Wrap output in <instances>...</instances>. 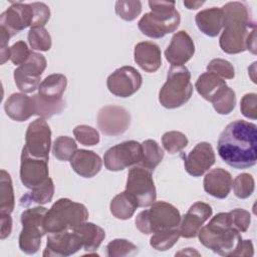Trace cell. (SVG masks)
I'll list each match as a JSON object with an SVG mask.
<instances>
[{
    "instance_id": "cell-1",
    "label": "cell",
    "mask_w": 257,
    "mask_h": 257,
    "mask_svg": "<svg viewBox=\"0 0 257 257\" xmlns=\"http://www.w3.org/2000/svg\"><path fill=\"white\" fill-rule=\"evenodd\" d=\"M217 150L220 158L238 170L253 167L257 161V126L253 122L236 119L220 134Z\"/></svg>"
},
{
    "instance_id": "cell-2",
    "label": "cell",
    "mask_w": 257,
    "mask_h": 257,
    "mask_svg": "<svg viewBox=\"0 0 257 257\" xmlns=\"http://www.w3.org/2000/svg\"><path fill=\"white\" fill-rule=\"evenodd\" d=\"M223 31L219 39L221 49L228 54L247 50V39L256 30L248 7L238 1L228 2L222 8Z\"/></svg>"
},
{
    "instance_id": "cell-3",
    "label": "cell",
    "mask_w": 257,
    "mask_h": 257,
    "mask_svg": "<svg viewBox=\"0 0 257 257\" xmlns=\"http://www.w3.org/2000/svg\"><path fill=\"white\" fill-rule=\"evenodd\" d=\"M199 241L206 248L221 256H232L242 240L240 232L232 225L229 212L214 216L198 233Z\"/></svg>"
},
{
    "instance_id": "cell-4",
    "label": "cell",
    "mask_w": 257,
    "mask_h": 257,
    "mask_svg": "<svg viewBox=\"0 0 257 257\" xmlns=\"http://www.w3.org/2000/svg\"><path fill=\"white\" fill-rule=\"evenodd\" d=\"M87 218L88 211L83 204L61 198L47 210L44 228L46 233L69 231L85 222Z\"/></svg>"
},
{
    "instance_id": "cell-5",
    "label": "cell",
    "mask_w": 257,
    "mask_h": 257,
    "mask_svg": "<svg viewBox=\"0 0 257 257\" xmlns=\"http://www.w3.org/2000/svg\"><path fill=\"white\" fill-rule=\"evenodd\" d=\"M193 94L191 73L184 66H171L165 84L159 92L160 103L169 109L178 108L184 105Z\"/></svg>"
},
{
    "instance_id": "cell-6",
    "label": "cell",
    "mask_w": 257,
    "mask_h": 257,
    "mask_svg": "<svg viewBox=\"0 0 257 257\" xmlns=\"http://www.w3.org/2000/svg\"><path fill=\"white\" fill-rule=\"evenodd\" d=\"M179 210L164 201L154 202L149 209L138 214L135 223L138 230L146 235L178 228L181 223Z\"/></svg>"
},
{
    "instance_id": "cell-7",
    "label": "cell",
    "mask_w": 257,
    "mask_h": 257,
    "mask_svg": "<svg viewBox=\"0 0 257 257\" xmlns=\"http://www.w3.org/2000/svg\"><path fill=\"white\" fill-rule=\"evenodd\" d=\"M47 209L41 206L26 209L22 212L20 220L22 230L19 235V248L22 252L35 254L41 245V238L45 235L44 219Z\"/></svg>"
},
{
    "instance_id": "cell-8",
    "label": "cell",
    "mask_w": 257,
    "mask_h": 257,
    "mask_svg": "<svg viewBox=\"0 0 257 257\" xmlns=\"http://www.w3.org/2000/svg\"><path fill=\"white\" fill-rule=\"evenodd\" d=\"M125 191L135 199L138 207H149L157 199L152 172L137 165L127 173Z\"/></svg>"
},
{
    "instance_id": "cell-9",
    "label": "cell",
    "mask_w": 257,
    "mask_h": 257,
    "mask_svg": "<svg viewBox=\"0 0 257 257\" xmlns=\"http://www.w3.org/2000/svg\"><path fill=\"white\" fill-rule=\"evenodd\" d=\"M181 22L180 13L176 9L168 11H151L138 22L140 31L151 38H162L177 30Z\"/></svg>"
},
{
    "instance_id": "cell-10",
    "label": "cell",
    "mask_w": 257,
    "mask_h": 257,
    "mask_svg": "<svg viewBox=\"0 0 257 257\" xmlns=\"http://www.w3.org/2000/svg\"><path fill=\"white\" fill-rule=\"evenodd\" d=\"M46 65L44 55L31 51L29 57L14 70L13 76L18 89L23 93H30L37 89Z\"/></svg>"
},
{
    "instance_id": "cell-11",
    "label": "cell",
    "mask_w": 257,
    "mask_h": 257,
    "mask_svg": "<svg viewBox=\"0 0 257 257\" xmlns=\"http://www.w3.org/2000/svg\"><path fill=\"white\" fill-rule=\"evenodd\" d=\"M141 160L142 144L137 141H126L117 144L109 148L103 156L104 166L110 172H118L139 165Z\"/></svg>"
},
{
    "instance_id": "cell-12",
    "label": "cell",
    "mask_w": 257,
    "mask_h": 257,
    "mask_svg": "<svg viewBox=\"0 0 257 257\" xmlns=\"http://www.w3.org/2000/svg\"><path fill=\"white\" fill-rule=\"evenodd\" d=\"M51 147V131L42 117H38L29 123L25 134V145L23 149L32 157L38 159H49Z\"/></svg>"
},
{
    "instance_id": "cell-13",
    "label": "cell",
    "mask_w": 257,
    "mask_h": 257,
    "mask_svg": "<svg viewBox=\"0 0 257 257\" xmlns=\"http://www.w3.org/2000/svg\"><path fill=\"white\" fill-rule=\"evenodd\" d=\"M143 77L133 66H121L115 69L106 79V86L110 93L118 97H128L142 86Z\"/></svg>"
},
{
    "instance_id": "cell-14",
    "label": "cell",
    "mask_w": 257,
    "mask_h": 257,
    "mask_svg": "<svg viewBox=\"0 0 257 257\" xmlns=\"http://www.w3.org/2000/svg\"><path fill=\"white\" fill-rule=\"evenodd\" d=\"M131 124V114L122 106L105 105L98 110L97 126L106 136H119L123 134Z\"/></svg>"
},
{
    "instance_id": "cell-15",
    "label": "cell",
    "mask_w": 257,
    "mask_h": 257,
    "mask_svg": "<svg viewBox=\"0 0 257 257\" xmlns=\"http://www.w3.org/2000/svg\"><path fill=\"white\" fill-rule=\"evenodd\" d=\"M33 10L30 4L14 2L0 16V29L10 37L27 27H31Z\"/></svg>"
},
{
    "instance_id": "cell-16",
    "label": "cell",
    "mask_w": 257,
    "mask_h": 257,
    "mask_svg": "<svg viewBox=\"0 0 257 257\" xmlns=\"http://www.w3.org/2000/svg\"><path fill=\"white\" fill-rule=\"evenodd\" d=\"M81 248V240L73 230L49 233L42 255L44 257H67L75 254Z\"/></svg>"
},
{
    "instance_id": "cell-17",
    "label": "cell",
    "mask_w": 257,
    "mask_h": 257,
    "mask_svg": "<svg viewBox=\"0 0 257 257\" xmlns=\"http://www.w3.org/2000/svg\"><path fill=\"white\" fill-rule=\"evenodd\" d=\"M48 175V161L34 158L22 149L20 162V180L22 184L31 190L45 182L49 178Z\"/></svg>"
},
{
    "instance_id": "cell-18",
    "label": "cell",
    "mask_w": 257,
    "mask_h": 257,
    "mask_svg": "<svg viewBox=\"0 0 257 257\" xmlns=\"http://www.w3.org/2000/svg\"><path fill=\"white\" fill-rule=\"evenodd\" d=\"M216 161L212 146L207 142H201L185 157L184 166L187 173L195 178L203 176Z\"/></svg>"
},
{
    "instance_id": "cell-19",
    "label": "cell",
    "mask_w": 257,
    "mask_h": 257,
    "mask_svg": "<svg viewBox=\"0 0 257 257\" xmlns=\"http://www.w3.org/2000/svg\"><path fill=\"white\" fill-rule=\"evenodd\" d=\"M212 207L204 202L194 203L188 212L183 216L180 223V234L184 238H194L204 223L212 216Z\"/></svg>"
},
{
    "instance_id": "cell-20",
    "label": "cell",
    "mask_w": 257,
    "mask_h": 257,
    "mask_svg": "<svg viewBox=\"0 0 257 257\" xmlns=\"http://www.w3.org/2000/svg\"><path fill=\"white\" fill-rule=\"evenodd\" d=\"M195 53V44L191 36L181 30L175 33L171 39V43L165 50L166 59L173 66H180L188 62Z\"/></svg>"
},
{
    "instance_id": "cell-21",
    "label": "cell",
    "mask_w": 257,
    "mask_h": 257,
    "mask_svg": "<svg viewBox=\"0 0 257 257\" xmlns=\"http://www.w3.org/2000/svg\"><path fill=\"white\" fill-rule=\"evenodd\" d=\"M232 185L231 174L222 168L211 170L203 181L205 192L217 199H225L229 195Z\"/></svg>"
},
{
    "instance_id": "cell-22",
    "label": "cell",
    "mask_w": 257,
    "mask_h": 257,
    "mask_svg": "<svg viewBox=\"0 0 257 257\" xmlns=\"http://www.w3.org/2000/svg\"><path fill=\"white\" fill-rule=\"evenodd\" d=\"M134 58L136 63L146 72H156L162 65L160 47L152 41H143L135 46Z\"/></svg>"
},
{
    "instance_id": "cell-23",
    "label": "cell",
    "mask_w": 257,
    "mask_h": 257,
    "mask_svg": "<svg viewBox=\"0 0 257 257\" xmlns=\"http://www.w3.org/2000/svg\"><path fill=\"white\" fill-rule=\"evenodd\" d=\"M69 162L72 170L82 178L94 177L102 167L100 157L88 150H77Z\"/></svg>"
},
{
    "instance_id": "cell-24",
    "label": "cell",
    "mask_w": 257,
    "mask_h": 257,
    "mask_svg": "<svg viewBox=\"0 0 257 257\" xmlns=\"http://www.w3.org/2000/svg\"><path fill=\"white\" fill-rule=\"evenodd\" d=\"M6 114L15 121H25L34 115V105L31 96L24 93H12L5 101Z\"/></svg>"
},
{
    "instance_id": "cell-25",
    "label": "cell",
    "mask_w": 257,
    "mask_h": 257,
    "mask_svg": "<svg viewBox=\"0 0 257 257\" xmlns=\"http://www.w3.org/2000/svg\"><path fill=\"white\" fill-rule=\"evenodd\" d=\"M195 21L203 34L209 37H216L223 28V11L217 7L201 10L197 13Z\"/></svg>"
},
{
    "instance_id": "cell-26",
    "label": "cell",
    "mask_w": 257,
    "mask_h": 257,
    "mask_svg": "<svg viewBox=\"0 0 257 257\" xmlns=\"http://www.w3.org/2000/svg\"><path fill=\"white\" fill-rule=\"evenodd\" d=\"M73 231L79 236L82 248L87 252L95 251L105 238V232L101 227L86 221L74 228Z\"/></svg>"
},
{
    "instance_id": "cell-27",
    "label": "cell",
    "mask_w": 257,
    "mask_h": 257,
    "mask_svg": "<svg viewBox=\"0 0 257 257\" xmlns=\"http://www.w3.org/2000/svg\"><path fill=\"white\" fill-rule=\"evenodd\" d=\"M67 85L66 76L61 73H53L46 76L39 84L38 93L50 101L63 99L62 94Z\"/></svg>"
},
{
    "instance_id": "cell-28",
    "label": "cell",
    "mask_w": 257,
    "mask_h": 257,
    "mask_svg": "<svg viewBox=\"0 0 257 257\" xmlns=\"http://www.w3.org/2000/svg\"><path fill=\"white\" fill-rule=\"evenodd\" d=\"M226 81L212 72L201 74L195 84L198 93L206 100L211 101L226 86Z\"/></svg>"
},
{
    "instance_id": "cell-29",
    "label": "cell",
    "mask_w": 257,
    "mask_h": 257,
    "mask_svg": "<svg viewBox=\"0 0 257 257\" xmlns=\"http://www.w3.org/2000/svg\"><path fill=\"white\" fill-rule=\"evenodd\" d=\"M137 208V202L126 191L117 194L109 204L110 213L118 220H127L132 218Z\"/></svg>"
},
{
    "instance_id": "cell-30",
    "label": "cell",
    "mask_w": 257,
    "mask_h": 257,
    "mask_svg": "<svg viewBox=\"0 0 257 257\" xmlns=\"http://www.w3.org/2000/svg\"><path fill=\"white\" fill-rule=\"evenodd\" d=\"M164 151L154 140H146L142 143V160L139 166L153 172L163 161Z\"/></svg>"
},
{
    "instance_id": "cell-31",
    "label": "cell",
    "mask_w": 257,
    "mask_h": 257,
    "mask_svg": "<svg viewBox=\"0 0 257 257\" xmlns=\"http://www.w3.org/2000/svg\"><path fill=\"white\" fill-rule=\"evenodd\" d=\"M54 194V184L52 179L48 178L42 184L34 187L31 191L24 195L20 199V204L27 206L31 203H36L38 205H44L52 200Z\"/></svg>"
},
{
    "instance_id": "cell-32",
    "label": "cell",
    "mask_w": 257,
    "mask_h": 257,
    "mask_svg": "<svg viewBox=\"0 0 257 257\" xmlns=\"http://www.w3.org/2000/svg\"><path fill=\"white\" fill-rule=\"evenodd\" d=\"M15 205L14 191L10 175L5 171L0 172V214H11Z\"/></svg>"
},
{
    "instance_id": "cell-33",
    "label": "cell",
    "mask_w": 257,
    "mask_h": 257,
    "mask_svg": "<svg viewBox=\"0 0 257 257\" xmlns=\"http://www.w3.org/2000/svg\"><path fill=\"white\" fill-rule=\"evenodd\" d=\"M31 98L34 105V113L44 119L55 114H59L65 107V101L63 99L58 101H50L43 98L39 93L33 94Z\"/></svg>"
},
{
    "instance_id": "cell-34",
    "label": "cell",
    "mask_w": 257,
    "mask_h": 257,
    "mask_svg": "<svg viewBox=\"0 0 257 257\" xmlns=\"http://www.w3.org/2000/svg\"><path fill=\"white\" fill-rule=\"evenodd\" d=\"M181 237L178 228L168 229L155 233L150 239V245L158 251H166L171 249Z\"/></svg>"
},
{
    "instance_id": "cell-35",
    "label": "cell",
    "mask_w": 257,
    "mask_h": 257,
    "mask_svg": "<svg viewBox=\"0 0 257 257\" xmlns=\"http://www.w3.org/2000/svg\"><path fill=\"white\" fill-rule=\"evenodd\" d=\"M77 151L75 141L67 136H60L55 139L52 145L53 156L62 162L70 161L72 156Z\"/></svg>"
},
{
    "instance_id": "cell-36",
    "label": "cell",
    "mask_w": 257,
    "mask_h": 257,
    "mask_svg": "<svg viewBox=\"0 0 257 257\" xmlns=\"http://www.w3.org/2000/svg\"><path fill=\"white\" fill-rule=\"evenodd\" d=\"M212 104L219 114H229L236 105L235 91L226 85L212 100Z\"/></svg>"
},
{
    "instance_id": "cell-37",
    "label": "cell",
    "mask_w": 257,
    "mask_h": 257,
    "mask_svg": "<svg viewBox=\"0 0 257 257\" xmlns=\"http://www.w3.org/2000/svg\"><path fill=\"white\" fill-rule=\"evenodd\" d=\"M27 38L30 47L34 50L47 51L51 48V37L44 27L30 28Z\"/></svg>"
},
{
    "instance_id": "cell-38",
    "label": "cell",
    "mask_w": 257,
    "mask_h": 257,
    "mask_svg": "<svg viewBox=\"0 0 257 257\" xmlns=\"http://www.w3.org/2000/svg\"><path fill=\"white\" fill-rule=\"evenodd\" d=\"M116 15L124 21L135 20L142 12V2L134 0H119L114 5Z\"/></svg>"
},
{
    "instance_id": "cell-39",
    "label": "cell",
    "mask_w": 257,
    "mask_h": 257,
    "mask_svg": "<svg viewBox=\"0 0 257 257\" xmlns=\"http://www.w3.org/2000/svg\"><path fill=\"white\" fill-rule=\"evenodd\" d=\"M162 144L168 153L176 154L181 152L187 147L188 139L181 132L171 131L163 135Z\"/></svg>"
},
{
    "instance_id": "cell-40",
    "label": "cell",
    "mask_w": 257,
    "mask_h": 257,
    "mask_svg": "<svg viewBox=\"0 0 257 257\" xmlns=\"http://www.w3.org/2000/svg\"><path fill=\"white\" fill-rule=\"evenodd\" d=\"M234 194L239 199L249 198L255 189V182L253 177L248 173H242L238 175L233 182Z\"/></svg>"
},
{
    "instance_id": "cell-41",
    "label": "cell",
    "mask_w": 257,
    "mask_h": 257,
    "mask_svg": "<svg viewBox=\"0 0 257 257\" xmlns=\"http://www.w3.org/2000/svg\"><path fill=\"white\" fill-rule=\"evenodd\" d=\"M138 247L126 239H114L106 245V255L108 257H122L133 255Z\"/></svg>"
},
{
    "instance_id": "cell-42",
    "label": "cell",
    "mask_w": 257,
    "mask_h": 257,
    "mask_svg": "<svg viewBox=\"0 0 257 257\" xmlns=\"http://www.w3.org/2000/svg\"><path fill=\"white\" fill-rule=\"evenodd\" d=\"M73 135L78 143L83 146L92 147L99 143V134L92 126L80 124L74 127Z\"/></svg>"
},
{
    "instance_id": "cell-43",
    "label": "cell",
    "mask_w": 257,
    "mask_h": 257,
    "mask_svg": "<svg viewBox=\"0 0 257 257\" xmlns=\"http://www.w3.org/2000/svg\"><path fill=\"white\" fill-rule=\"evenodd\" d=\"M207 70L208 72H212L223 79H232L235 76V69L233 64L222 58L212 59L207 65Z\"/></svg>"
},
{
    "instance_id": "cell-44",
    "label": "cell",
    "mask_w": 257,
    "mask_h": 257,
    "mask_svg": "<svg viewBox=\"0 0 257 257\" xmlns=\"http://www.w3.org/2000/svg\"><path fill=\"white\" fill-rule=\"evenodd\" d=\"M33 10V19L30 28L44 27L50 18V9L43 2L30 3Z\"/></svg>"
},
{
    "instance_id": "cell-45",
    "label": "cell",
    "mask_w": 257,
    "mask_h": 257,
    "mask_svg": "<svg viewBox=\"0 0 257 257\" xmlns=\"http://www.w3.org/2000/svg\"><path fill=\"white\" fill-rule=\"evenodd\" d=\"M232 225L240 233H244L248 230L251 223V215L244 209H234L229 212Z\"/></svg>"
},
{
    "instance_id": "cell-46",
    "label": "cell",
    "mask_w": 257,
    "mask_h": 257,
    "mask_svg": "<svg viewBox=\"0 0 257 257\" xmlns=\"http://www.w3.org/2000/svg\"><path fill=\"white\" fill-rule=\"evenodd\" d=\"M257 94L252 93H246L240 102V109L244 116L256 119L257 117Z\"/></svg>"
},
{
    "instance_id": "cell-47",
    "label": "cell",
    "mask_w": 257,
    "mask_h": 257,
    "mask_svg": "<svg viewBox=\"0 0 257 257\" xmlns=\"http://www.w3.org/2000/svg\"><path fill=\"white\" fill-rule=\"evenodd\" d=\"M30 53L31 51L24 41H17L10 47V60L13 64L20 65L29 57Z\"/></svg>"
},
{
    "instance_id": "cell-48",
    "label": "cell",
    "mask_w": 257,
    "mask_h": 257,
    "mask_svg": "<svg viewBox=\"0 0 257 257\" xmlns=\"http://www.w3.org/2000/svg\"><path fill=\"white\" fill-rule=\"evenodd\" d=\"M254 247L251 240H241L232 256H253Z\"/></svg>"
},
{
    "instance_id": "cell-49",
    "label": "cell",
    "mask_w": 257,
    "mask_h": 257,
    "mask_svg": "<svg viewBox=\"0 0 257 257\" xmlns=\"http://www.w3.org/2000/svg\"><path fill=\"white\" fill-rule=\"evenodd\" d=\"M1 217V239L4 240L11 234L12 219L10 214H0Z\"/></svg>"
},
{
    "instance_id": "cell-50",
    "label": "cell",
    "mask_w": 257,
    "mask_h": 257,
    "mask_svg": "<svg viewBox=\"0 0 257 257\" xmlns=\"http://www.w3.org/2000/svg\"><path fill=\"white\" fill-rule=\"evenodd\" d=\"M174 1H149V6L152 11H168L175 9Z\"/></svg>"
},
{
    "instance_id": "cell-51",
    "label": "cell",
    "mask_w": 257,
    "mask_h": 257,
    "mask_svg": "<svg viewBox=\"0 0 257 257\" xmlns=\"http://www.w3.org/2000/svg\"><path fill=\"white\" fill-rule=\"evenodd\" d=\"M247 50L256 54V30H254L247 39Z\"/></svg>"
},
{
    "instance_id": "cell-52",
    "label": "cell",
    "mask_w": 257,
    "mask_h": 257,
    "mask_svg": "<svg viewBox=\"0 0 257 257\" xmlns=\"http://www.w3.org/2000/svg\"><path fill=\"white\" fill-rule=\"evenodd\" d=\"M205 2L204 1H184V5L190 9V10H195L198 9L200 6H202Z\"/></svg>"
},
{
    "instance_id": "cell-53",
    "label": "cell",
    "mask_w": 257,
    "mask_h": 257,
    "mask_svg": "<svg viewBox=\"0 0 257 257\" xmlns=\"http://www.w3.org/2000/svg\"><path fill=\"white\" fill-rule=\"evenodd\" d=\"M189 250H190V248H186L185 250H183V251H181V252H179V253H176V255H181V254H185V255H187V254H189V255H200L197 251H195V250H191V252H189Z\"/></svg>"
}]
</instances>
